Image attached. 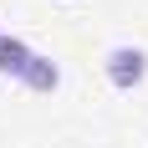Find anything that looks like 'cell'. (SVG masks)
I'll return each mask as SVG.
<instances>
[{"label": "cell", "mask_w": 148, "mask_h": 148, "mask_svg": "<svg viewBox=\"0 0 148 148\" xmlns=\"http://www.w3.org/2000/svg\"><path fill=\"white\" fill-rule=\"evenodd\" d=\"M102 72H107V82H112L118 92H133V87L148 82V51L133 46V41H118V46H107Z\"/></svg>", "instance_id": "6da1fadb"}, {"label": "cell", "mask_w": 148, "mask_h": 148, "mask_svg": "<svg viewBox=\"0 0 148 148\" xmlns=\"http://www.w3.org/2000/svg\"><path fill=\"white\" fill-rule=\"evenodd\" d=\"M31 56H36V51H31L21 36H5V41H0V77H15V82H21L26 66H31Z\"/></svg>", "instance_id": "7a4b0ae2"}, {"label": "cell", "mask_w": 148, "mask_h": 148, "mask_svg": "<svg viewBox=\"0 0 148 148\" xmlns=\"http://www.w3.org/2000/svg\"><path fill=\"white\" fill-rule=\"evenodd\" d=\"M21 82H26L31 92H56V87H61V66H56V61H51V56H41V51H36Z\"/></svg>", "instance_id": "3957f363"}, {"label": "cell", "mask_w": 148, "mask_h": 148, "mask_svg": "<svg viewBox=\"0 0 148 148\" xmlns=\"http://www.w3.org/2000/svg\"><path fill=\"white\" fill-rule=\"evenodd\" d=\"M0 41H5V26H0Z\"/></svg>", "instance_id": "277c9868"}]
</instances>
